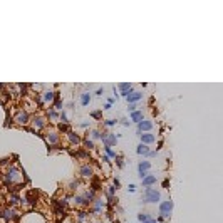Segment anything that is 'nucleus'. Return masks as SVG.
I'll return each mask as SVG.
<instances>
[{
	"mask_svg": "<svg viewBox=\"0 0 223 223\" xmlns=\"http://www.w3.org/2000/svg\"><path fill=\"white\" fill-rule=\"evenodd\" d=\"M161 195L160 191H158L156 188H146L144 190V195H143V200H144V203H156V201H160Z\"/></svg>",
	"mask_w": 223,
	"mask_h": 223,
	"instance_id": "nucleus-1",
	"label": "nucleus"
},
{
	"mask_svg": "<svg viewBox=\"0 0 223 223\" xmlns=\"http://www.w3.org/2000/svg\"><path fill=\"white\" fill-rule=\"evenodd\" d=\"M171 211H173V201L171 200H166L160 205V215L161 218H170Z\"/></svg>",
	"mask_w": 223,
	"mask_h": 223,
	"instance_id": "nucleus-2",
	"label": "nucleus"
},
{
	"mask_svg": "<svg viewBox=\"0 0 223 223\" xmlns=\"http://www.w3.org/2000/svg\"><path fill=\"white\" fill-rule=\"evenodd\" d=\"M151 168V163L149 161H141V163L138 164V175H139V178H144V176H148V170Z\"/></svg>",
	"mask_w": 223,
	"mask_h": 223,
	"instance_id": "nucleus-3",
	"label": "nucleus"
},
{
	"mask_svg": "<svg viewBox=\"0 0 223 223\" xmlns=\"http://www.w3.org/2000/svg\"><path fill=\"white\" fill-rule=\"evenodd\" d=\"M20 176H19V170H15V168H10L9 171H7V176H5V181L7 183H13L17 181Z\"/></svg>",
	"mask_w": 223,
	"mask_h": 223,
	"instance_id": "nucleus-4",
	"label": "nucleus"
},
{
	"mask_svg": "<svg viewBox=\"0 0 223 223\" xmlns=\"http://www.w3.org/2000/svg\"><path fill=\"white\" fill-rule=\"evenodd\" d=\"M101 139H102V143L106 146H113V144H116V134H102L101 136Z\"/></svg>",
	"mask_w": 223,
	"mask_h": 223,
	"instance_id": "nucleus-5",
	"label": "nucleus"
},
{
	"mask_svg": "<svg viewBox=\"0 0 223 223\" xmlns=\"http://www.w3.org/2000/svg\"><path fill=\"white\" fill-rule=\"evenodd\" d=\"M119 91H121V94H123V96L128 98V96L133 92V86L128 84V82H121V84H119Z\"/></svg>",
	"mask_w": 223,
	"mask_h": 223,
	"instance_id": "nucleus-6",
	"label": "nucleus"
},
{
	"mask_svg": "<svg viewBox=\"0 0 223 223\" xmlns=\"http://www.w3.org/2000/svg\"><path fill=\"white\" fill-rule=\"evenodd\" d=\"M151 128H153V123H151V121H144V119H143L141 123H138V131L141 133V134H143V131H149Z\"/></svg>",
	"mask_w": 223,
	"mask_h": 223,
	"instance_id": "nucleus-7",
	"label": "nucleus"
},
{
	"mask_svg": "<svg viewBox=\"0 0 223 223\" xmlns=\"http://www.w3.org/2000/svg\"><path fill=\"white\" fill-rule=\"evenodd\" d=\"M15 121L19 124H27L29 123V114L25 113V111H20V113L15 116Z\"/></svg>",
	"mask_w": 223,
	"mask_h": 223,
	"instance_id": "nucleus-8",
	"label": "nucleus"
},
{
	"mask_svg": "<svg viewBox=\"0 0 223 223\" xmlns=\"http://www.w3.org/2000/svg\"><path fill=\"white\" fill-rule=\"evenodd\" d=\"M139 136H141V141H143V144H146V146H148V144H151V143H154V139H156L153 134H149V133H144V134H139Z\"/></svg>",
	"mask_w": 223,
	"mask_h": 223,
	"instance_id": "nucleus-9",
	"label": "nucleus"
},
{
	"mask_svg": "<svg viewBox=\"0 0 223 223\" xmlns=\"http://www.w3.org/2000/svg\"><path fill=\"white\" fill-rule=\"evenodd\" d=\"M143 181V186H146V188H149L153 183H156V176H153V175H148V176H144V178L141 179Z\"/></svg>",
	"mask_w": 223,
	"mask_h": 223,
	"instance_id": "nucleus-10",
	"label": "nucleus"
},
{
	"mask_svg": "<svg viewBox=\"0 0 223 223\" xmlns=\"http://www.w3.org/2000/svg\"><path fill=\"white\" fill-rule=\"evenodd\" d=\"M141 98H143L141 92H131V94L128 96V102H129V104H134V102H138V101L141 99Z\"/></svg>",
	"mask_w": 223,
	"mask_h": 223,
	"instance_id": "nucleus-11",
	"label": "nucleus"
},
{
	"mask_svg": "<svg viewBox=\"0 0 223 223\" xmlns=\"http://www.w3.org/2000/svg\"><path fill=\"white\" fill-rule=\"evenodd\" d=\"M136 153H138L139 156H148V154H149V148H148L146 144H143V143H141V144L136 148Z\"/></svg>",
	"mask_w": 223,
	"mask_h": 223,
	"instance_id": "nucleus-12",
	"label": "nucleus"
},
{
	"mask_svg": "<svg viewBox=\"0 0 223 223\" xmlns=\"http://www.w3.org/2000/svg\"><path fill=\"white\" fill-rule=\"evenodd\" d=\"M2 215H3V218H7V220H15V218H17V213H15L13 210H10V208L3 210Z\"/></svg>",
	"mask_w": 223,
	"mask_h": 223,
	"instance_id": "nucleus-13",
	"label": "nucleus"
},
{
	"mask_svg": "<svg viewBox=\"0 0 223 223\" xmlns=\"http://www.w3.org/2000/svg\"><path fill=\"white\" fill-rule=\"evenodd\" d=\"M81 175L84 176V178H91L92 176V168L89 166V164H84V166L81 168Z\"/></svg>",
	"mask_w": 223,
	"mask_h": 223,
	"instance_id": "nucleus-14",
	"label": "nucleus"
},
{
	"mask_svg": "<svg viewBox=\"0 0 223 223\" xmlns=\"http://www.w3.org/2000/svg\"><path fill=\"white\" fill-rule=\"evenodd\" d=\"M45 141L47 143H59V134L57 133H49V134H45Z\"/></svg>",
	"mask_w": 223,
	"mask_h": 223,
	"instance_id": "nucleus-15",
	"label": "nucleus"
},
{
	"mask_svg": "<svg viewBox=\"0 0 223 223\" xmlns=\"http://www.w3.org/2000/svg\"><path fill=\"white\" fill-rule=\"evenodd\" d=\"M32 123H34V126H35V128H39V129H40V128H44V126H45L44 117H40V116H35Z\"/></svg>",
	"mask_w": 223,
	"mask_h": 223,
	"instance_id": "nucleus-16",
	"label": "nucleus"
},
{
	"mask_svg": "<svg viewBox=\"0 0 223 223\" xmlns=\"http://www.w3.org/2000/svg\"><path fill=\"white\" fill-rule=\"evenodd\" d=\"M89 102H91V94H89V92H82L81 94V104L82 106H87Z\"/></svg>",
	"mask_w": 223,
	"mask_h": 223,
	"instance_id": "nucleus-17",
	"label": "nucleus"
},
{
	"mask_svg": "<svg viewBox=\"0 0 223 223\" xmlns=\"http://www.w3.org/2000/svg\"><path fill=\"white\" fill-rule=\"evenodd\" d=\"M131 119L136 121V123H141L143 121V113L141 111H134V113H131Z\"/></svg>",
	"mask_w": 223,
	"mask_h": 223,
	"instance_id": "nucleus-18",
	"label": "nucleus"
},
{
	"mask_svg": "<svg viewBox=\"0 0 223 223\" xmlns=\"http://www.w3.org/2000/svg\"><path fill=\"white\" fill-rule=\"evenodd\" d=\"M67 136H69V139H71V143H75L77 144L79 141H81V138H79L75 133H72V131H67Z\"/></svg>",
	"mask_w": 223,
	"mask_h": 223,
	"instance_id": "nucleus-19",
	"label": "nucleus"
},
{
	"mask_svg": "<svg viewBox=\"0 0 223 223\" xmlns=\"http://www.w3.org/2000/svg\"><path fill=\"white\" fill-rule=\"evenodd\" d=\"M54 98H56V92H52V91H49V92H44V101L45 102H50Z\"/></svg>",
	"mask_w": 223,
	"mask_h": 223,
	"instance_id": "nucleus-20",
	"label": "nucleus"
},
{
	"mask_svg": "<svg viewBox=\"0 0 223 223\" xmlns=\"http://www.w3.org/2000/svg\"><path fill=\"white\" fill-rule=\"evenodd\" d=\"M92 203H94V210L96 211L101 210V208H104V201H101V200H94Z\"/></svg>",
	"mask_w": 223,
	"mask_h": 223,
	"instance_id": "nucleus-21",
	"label": "nucleus"
},
{
	"mask_svg": "<svg viewBox=\"0 0 223 223\" xmlns=\"http://www.w3.org/2000/svg\"><path fill=\"white\" fill-rule=\"evenodd\" d=\"M104 151H106V156H107V158H109V156H111V158H116V153H114V151L111 149L109 146H104Z\"/></svg>",
	"mask_w": 223,
	"mask_h": 223,
	"instance_id": "nucleus-22",
	"label": "nucleus"
},
{
	"mask_svg": "<svg viewBox=\"0 0 223 223\" xmlns=\"http://www.w3.org/2000/svg\"><path fill=\"white\" fill-rule=\"evenodd\" d=\"M149 218H151V217H149L148 213H139V215H138V220L143 221V223H144L146 220H149Z\"/></svg>",
	"mask_w": 223,
	"mask_h": 223,
	"instance_id": "nucleus-23",
	"label": "nucleus"
},
{
	"mask_svg": "<svg viewBox=\"0 0 223 223\" xmlns=\"http://www.w3.org/2000/svg\"><path fill=\"white\" fill-rule=\"evenodd\" d=\"M101 136L102 134H101L99 131H92V139H101Z\"/></svg>",
	"mask_w": 223,
	"mask_h": 223,
	"instance_id": "nucleus-24",
	"label": "nucleus"
},
{
	"mask_svg": "<svg viewBox=\"0 0 223 223\" xmlns=\"http://www.w3.org/2000/svg\"><path fill=\"white\" fill-rule=\"evenodd\" d=\"M114 191H116V188H114V186H109V188H107V195H109V196H113Z\"/></svg>",
	"mask_w": 223,
	"mask_h": 223,
	"instance_id": "nucleus-25",
	"label": "nucleus"
},
{
	"mask_svg": "<svg viewBox=\"0 0 223 223\" xmlns=\"http://www.w3.org/2000/svg\"><path fill=\"white\" fill-rule=\"evenodd\" d=\"M86 148H87V149H92V148H94V143L87 139V141H86Z\"/></svg>",
	"mask_w": 223,
	"mask_h": 223,
	"instance_id": "nucleus-26",
	"label": "nucleus"
},
{
	"mask_svg": "<svg viewBox=\"0 0 223 223\" xmlns=\"http://www.w3.org/2000/svg\"><path fill=\"white\" fill-rule=\"evenodd\" d=\"M114 160H116L117 166H119V168H123V160H121V156H116V158H114Z\"/></svg>",
	"mask_w": 223,
	"mask_h": 223,
	"instance_id": "nucleus-27",
	"label": "nucleus"
},
{
	"mask_svg": "<svg viewBox=\"0 0 223 223\" xmlns=\"http://www.w3.org/2000/svg\"><path fill=\"white\" fill-rule=\"evenodd\" d=\"M104 124H106V126H114V124H116V121H114V119H107Z\"/></svg>",
	"mask_w": 223,
	"mask_h": 223,
	"instance_id": "nucleus-28",
	"label": "nucleus"
},
{
	"mask_svg": "<svg viewBox=\"0 0 223 223\" xmlns=\"http://www.w3.org/2000/svg\"><path fill=\"white\" fill-rule=\"evenodd\" d=\"M49 117H52V119H56V117H57V113H56V111H50V113H49Z\"/></svg>",
	"mask_w": 223,
	"mask_h": 223,
	"instance_id": "nucleus-29",
	"label": "nucleus"
},
{
	"mask_svg": "<svg viewBox=\"0 0 223 223\" xmlns=\"http://www.w3.org/2000/svg\"><path fill=\"white\" fill-rule=\"evenodd\" d=\"M59 129L60 131H69V129H67V124H59Z\"/></svg>",
	"mask_w": 223,
	"mask_h": 223,
	"instance_id": "nucleus-30",
	"label": "nucleus"
},
{
	"mask_svg": "<svg viewBox=\"0 0 223 223\" xmlns=\"http://www.w3.org/2000/svg\"><path fill=\"white\" fill-rule=\"evenodd\" d=\"M56 107H57V109H62V102H60L59 99L56 101Z\"/></svg>",
	"mask_w": 223,
	"mask_h": 223,
	"instance_id": "nucleus-31",
	"label": "nucleus"
},
{
	"mask_svg": "<svg viewBox=\"0 0 223 223\" xmlns=\"http://www.w3.org/2000/svg\"><path fill=\"white\" fill-rule=\"evenodd\" d=\"M129 111H131V113H134L136 111V104H129V107H128Z\"/></svg>",
	"mask_w": 223,
	"mask_h": 223,
	"instance_id": "nucleus-32",
	"label": "nucleus"
},
{
	"mask_svg": "<svg viewBox=\"0 0 223 223\" xmlns=\"http://www.w3.org/2000/svg\"><path fill=\"white\" fill-rule=\"evenodd\" d=\"M128 190H129L131 193H134V191H136V186H134V185H129V188H128Z\"/></svg>",
	"mask_w": 223,
	"mask_h": 223,
	"instance_id": "nucleus-33",
	"label": "nucleus"
},
{
	"mask_svg": "<svg viewBox=\"0 0 223 223\" xmlns=\"http://www.w3.org/2000/svg\"><path fill=\"white\" fill-rule=\"evenodd\" d=\"M96 94H98V96H102V94H104V89H98V92H96Z\"/></svg>",
	"mask_w": 223,
	"mask_h": 223,
	"instance_id": "nucleus-34",
	"label": "nucleus"
},
{
	"mask_svg": "<svg viewBox=\"0 0 223 223\" xmlns=\"http://www.w3.org/2000/svg\"><path fill=\"white\" fill-rule=\"evenodd\" d=\"M148 156H151V158H154V156H156V151H149V154H148Z\"/></svg>",
	"mask_w": 223,
	"mask_h": 223,
	"instance_id": "nucleus-35",
	"label": "nucleus"
},
{
	"mask_svg": "<svg viewBox=\"0 0 223 223\" xmlns=\"http://www.w3.org/2000/svg\"><path fill=\"white\" fill-rule=\"evenodd\" d=\"M86 218V213H79V220H84Z\"/></svg>",
	"mask_w": 223,
	"mask_h": 223,
	"instance_id": "nucleus-36",
	"label": "nucleus"
},
{
	"mask_svg": "<svg viewBox=\"0 0 223 223\" xmlns=\"http://www.w3.org/2000/svg\"><path fill=\"white\" fill-rule=\"evenodd\" d=\"M144 223H156V220H151V218H149V220H146Z\"/></svg>",
	"mask_w": 223,
	"mask_h": 223,
	"instance_id": "nucleus-37",
	"label": "nucleus"
},
{
	"mask_svg": "<svg viewBox=\"0 0 223 223\" xmlns=\"http://www.w3.org/2000/svg\"><path fill=\"white\" fill-rule=\"evenodd\" d=\"M0 215H2V211H0Z\"/></svg>",
	"mask_w": 223,
	"mask_h": 223,
	"instance_id": "nucleus-38",
	"label": "nucleus"
}]
</instances>
